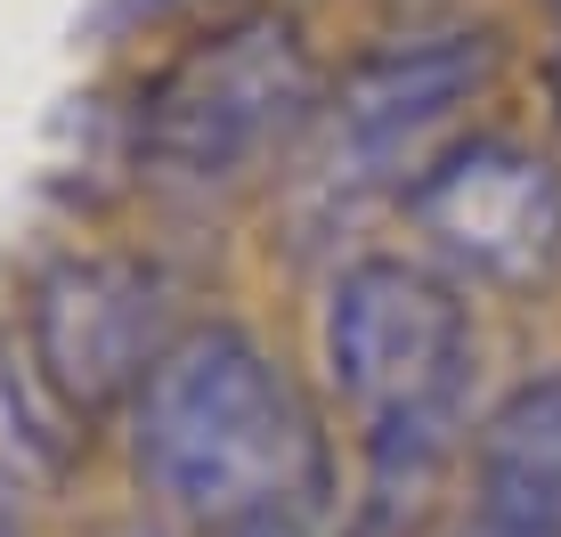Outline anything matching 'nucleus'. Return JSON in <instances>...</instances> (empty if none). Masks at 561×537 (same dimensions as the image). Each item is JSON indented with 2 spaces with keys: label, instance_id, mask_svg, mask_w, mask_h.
<instances>
[{
  "label": "nucleus",
  "instance_id": "obj_1",
  "mask_svg": "<svg viewBox=\"0 0 561 537\" xmlns=\"http://www.w3.org/2000/svg\"><path fill=\"white\" fill-rule=\"evenodd\" d=\"M130 472L147 505L211 537L309 522L334 489L318 408L253 325H187L130 399Z\"/></svg>",
  "mask_w": 561,
  "mask_h": 537
},
{
  "label": "nucleus",
  "instance_id": "obj_2",
  "mask_svg": "<svg viewBox=\"0 0 561 537\" xmlns=\"http://www.w3.org/2000/svg\"><path fill=\"white\" fill-rule=\"evenodd\" d=\"M318 351L358 415V537H408L456 465L480 334L463 285L432 261L366 253L325 285Z\"/></svg>",
  "mask_w": 561,
  "mask_h": 537
},
{
  "label": "nucleus",
  "instance_id": "obj_3",
  "mask_svg": "<svg viewBox=\"0 0 561 537\" xmlns=\"http://www.w3.org/2000/svg\"><path fill=\"white\" fill-rule=\"evenodd\" d=\"M318 57L285 9L228 16L204 33L139 106V156L187 187H220L261 171L268 156L318 123Z\"/></svg>",
  "mask_w": 561,
  "mask_h": 537
},
{
  "label": "nucleus",
  "instance_id": "obj_4",
  "mask_svg": "<svg viewBox=\"0 0 561 537\" xmlns=\"http://www.w3.org/2000/svg\"><path fill=\"white\" fill-rule=\"evenodd\" d=\"M439 277L537 294L561 277V163L513 130H463L399 187Z\"/></svg>",
  "mask_w": 561,
  "mask_h": 537
},
{
  "label": "nucleus",
  "instance_id": "obj_5",
  "mask_svg": "<svg viewBox=\"0 0 561 537\" xmlns=\"http://www.w3.org/2000/svg\"><path fill=\"white\" fill-rule=\"evenodd\" d=\"M496 73V33L448 25V33H415L375 57H358L342 73V90L325 99V180L366 187V180H399L408 187L423 163L439 156V130L456 123V106H472Z\"/></svg>",
  "mask_w": 561,
  "mask_h": 537
},
{
  "label": "nucleus",
  "instance_id": "obj_6",
  "mask_svg": "<svg viewBox=\"0 0 561 537\" xmlns=\"http://www.w3.org/2000/svg\"><path fill=\"white\" fill-rule=\"evenodd\" d=\"M163 277L139 261H66L33 294V367L73 415H106L114 399H139L154 358L171 351Z\"/></svg>",
  "mask_w": 561,
  "mask_h": 537
},
{
  "label": "nucleus",
  "instance_id": "obj_7",
  "mask_svg": "<svg viewBox=\"0 0 561 537\" xmlns=\"http://www.w3.org/2000/svg\"><path fill=\"white\" fill-rule=\"evenodd\" d=\"M448 537H561V367L513 382L472 432V489Z\"/></svg>",
  "mask_w": 561,
  "mask_h": 537
},
{
  "label": "nucleus",
  "instance_id": "obj_8",
  "mask_svg": "<svg viewBox=\"0 0 561 537\" xmlns=\"http://www.w3.org/2000/svg\"><path fill=\"white\" fill-rule=\"evenodd\" d=\"M57 472H66V439L49 432V415L25 399L16 367L0 358V513L25 522V505H42L57 489Z\"/></svg>",
  "mask_w": 561,
  "mask_h": 537
},
{
  "label": "nucleus",
  "instance_id": "obj_9",
  "mask_svg": "<svg viewBox=\"0 0 561 537\" xmlns=\"http://www.w3.org/2000/svg\"><path fill=\"white\" fill-rule=\"evenodd\" d=\"M90 537H171V522L163 513H123V522H99Z\"/></svg>",
  "mask_w": 561,
  "mask_h": 537
},
{
  "label": "nucleus",
  "instance_id": "obj_10",
  "mask_svg": "<svg viewBox=\"0 0 561 537\" xmlns=\"http://www.w3.org/2000/svg\"><path fill=\"white\" fill-rule=\"evenodd\" d=\"M228 537H309V522H244V529H228Z\"/></svg>",
  "mask_w": 561,
  "mask_h": 537
},
{
  "label": "nucleus",
  "instance_id": "obj_11",
  "mask_svg": "<svg viewBox=\"0 0 561 537\" xmlns=\"http://www.w3.org/2000/svg\"><path fill=\"white\" fill-rule=\"evenodd\" d=\"M546 9H553V25H561V0H546Z\"/></svg>",
  "mask_w": 561,
  "mask_h": 537
}]
</instances>
